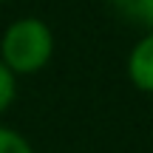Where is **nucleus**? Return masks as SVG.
Returning a JSON list of instances; mask_svg holds the SVG:
<instances>
[{
	"mask_svg": "<svg viewBox=\"0 0 153 153\" xmlns=\"http://www.w3.org/2000/svg\"><path fill=\"white\" fill-rule=\"evenodd\" d=\"M54 54V31L40 17H20L9 23L0 37V62L14 76L37 74Z\"/></svg>",
	"mask_w": 153,
	"mask_h": 153,
	"instance_id": "1",
	"label": "nucleus"
},
{
	"mask_svg": "<svg viewBox=\"0 0 153 153\" xmlns=\"http://www.w3.org/2000/svg\"><path fill=\"white\" fill-rule=\"evenodd\" d=\"M125 68H128L131 82L139 88V91L153 94V28L145 31L142 37L133 43Z\"/></svg>",
	"mask_w": 153,
	"mask_h": 153,
	"instance_id": "2",
	"label": "nucleus"
},
{
	"mask_svg": "<svg viewBox=\"0 0 153 153\" xmlns=\"http://www.w3.org/2000/svg\"><path fill=\"white\" fill-rule=\"evenodd\" d=\"M111 9L133 26L153 28V0H111Z\"/></svg>",
	"mask_w": 153,
	"mask_h": 153,
	"instance_id": "3",
	"label": "nucleus"
},
{
	"mask_svg": "<svg viewBox=\"0 0 153 153\" xmlns=\"http://www.w3.org/2000/svg\"><path fill=\"white\" fill-rule=\"evenodd\" d=\"M0 153H34V148L23 133L0 125Z\"/></svg>",
	"mask_w": 153,
	"mask_h": 153,
	"instance_id": "4",
	"label": "nucleus"
},
{
	"mask_svg": "<svg viewBox=\"0 0 153 153\" xmlns=\"http://www.w3.org/2000/svg\"><path fill=\"white\" fill-rule=\"evenodd\" d=\"M14 97H17V76L0 62V116L11 108Z\"/></svg>",
	"mask_w": 153,
	"mask_h": 153,
	"instance_id": "5",
	"label": "nucleus"
},
{
	"mask_svg": "<svg viewBox=\"0 0 153 153\" xmlns=\"http://www.w3.org/2000/svg\"><path fill=\"white\" fill-rule=\"evenodd\" d=\"M0 3H3V0H0Z\"/></svg>",
	"mask_w": 153,
	"mask_h": 153,
	"instance_id": "6",
	"label": "nucleus"
}]
</instances>
